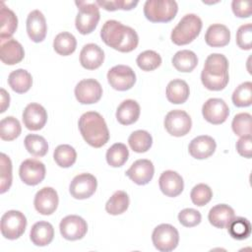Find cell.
I'll use <instances>...</instances> for the list:
<instances>
[{"mask_svg": "<svg viewBox=\"0 0 252 252\" xmlns=\"http://www.w3.org/2000/svg\"><path fill=\"white\" fill-rule=\"evenodd\" d=\"M76 46L77 40L75 36L68 32L58 33L53 40L54 50L62 56H68L72 54L76 50Z\"/></svg>", "mask_w": 252, "mask_h": 252, "instance_id": "1f68e13d", "label": "cell"}, {"mask_svg": "<svg viewBox=\"0 0 252 252\" xmlns=\"http://www.w3.org/2000/svg\"><path fill=\"white\" fill-rule=\"evenodd\" d=\"M216 141L208 135H202L194 138L188 147L189 154L197 159L210 158L216 151Z\"/></svg>", "mask_w": 252, "mask_h": 252, "instance_id": "7402d4cb", "label": "cell"}, {"mask_svg": "<svg viewBox=\"0 0 252 252\" xmlns=\"http://www.w3.org/2000/svg\"><path fill=\"white\" fill-rule=\"evenodd\" d=\"M102 95V88L94 79H84L75 87V96L82 104L97 102Z\"/></svg>", "mask_w": 252, "mask_h": 252, "instance_id": "7c38bea8", "label": "cell"}, {"mask_svg": "<svg viewBox=\"0 0 252 252\" xmlns=\"http://www.w3.org/2000/svg\"><path fill=\"white\" fill-rule=\"evenodd\" d=\"M47 121V112L45 108L35 102L28 104L23 112V122L27 129L37 131L44 127Z\"/></svg>", "mask_w": 252, "mask_h": 252, "instance_id": "2e32d148", "label": "cell"}, {"mask_svg": "<svg viewBox=\"0 0 252 252\" xmlns=\"http://www.w3.org/2000/svg\"><path fill=\"white\" fill-rule=\"evenodd\" d=\"M130 148L136 153H146L153 144L151 134L145 130L134 131L128 138Z\"/></svg>", "mask_w": 252, "mask_h": 252, "instance_id": "836d02e7", "label": "cell"}, {"mask_svg": "<svg viewBox=\"0 0 252 252\" xmlns=\"http://www.w3.org/2000/svg\"><path fill=\"white\" fill-rule=\"evenodd\" d=\"M202 26V20L197 15H185L172 30V42L176 45H185L192 42L199 35Z\"/></svg>", "mask_w": 252, "mask_h": 252, "instance_id": "277c9868", "label": "cell"}, {"mask_svg": "<svg viewBox=\"0 0 252 252\" xmlns=\"http://www.w3.org/2000/svg\"><path fill=\"white\" fill-rule=\"evenodd\" d=\"M227 230L229 235L237 240L246 239L251 234V224L250 221L241 217L233 218V220L227 225Z\"/></svg>", "mask_w": 252, "mask_h": 252, "instance_id": "d590c367", "label": "cell"}, {"mask_svg": "<svg viewBox=\"0 0 252 252\" xmlns=\"http://www.w3.org/2000/svg\"><path fill=\"white\" fill-rule=\"evenodd\" d=\"M206 43L212 47H223L230 40V32L224 25H211L205 34Z\"/></svg>", "mask_w": 252, "mask_h": 252, "instance_id": "d4e9b609", "label": "cell"}, {"mask_svg": "<svg viewBox=\"0 0 252 252\" xmlns=\"http://www.w3.org/2000/svg\"><path fill=\"white\" fill-rule=\"evenodd\" d=\"M12 185V162L5 154L0 155V193L3 194Z\"/></svg>", "mask_w": 252, "mask_h": 252, "instance_id": "60d3db41", "label": "cell"}, {"mask_svg": "<svg viewBox=\"0 0 252 252\" xmlns=\"http://www.w3.org/2000/svg\"><path fill=\"white\" fill-rule=\"evenodd\" d=\"M192 126V120L189 114L180 109L169 111L164 118V127L168 134L174 137L185 136L189 133Z\"/></svg>", "mask_w": 252, "mask_h": 252, "instance_id": "9c48e42d", "label": "cell"}, {"mask_svg": "<svg viewBox=\"0 0 252 252\" xmlns=\"http://www.w3.org/2000/svg\"><path fill=\"white\" fill-rule=\"evenodd\" d=\"M232 102L237 107H246L252 103V83L240 84L232 94Z\"/></svg>", "mask_w": 252, "mask_h": 252, "instance_id": "ab89813d", "label": "cell"}, {"mask_svg": "<svg viewBox=\"0 0 252 252\" xmlns=\"http://www.w3.org/2000/svg\"><path fill=\"white\" fill-rule=\"evenodd\" d=\"M8 83L14 92L18 94H24L31 89L32 85V78L27 70L17 69L10 73L8 77Z\"/></svg>", "mask_w": 252, "mask_h": 252, "instance_id": "f546056e", "label": "cell"}, {"mask_svg": "<svg viewBox=\"0 0 252 252\" xmlns=\"http://www.w3.org/2000/svg\"><path fill=\"white\" fill-rule=\"evenodd\" d=\"M140 116V105L136 100L126 99L120 103L116 110V119L122 125L135 123Z\"/></svg>", "mask_w": 252, "mask_h": 252, "instance_id": "83f0119b", "label": "cell"}, {"mask_svg": "<svg viewBox=\"0 0 252 252\" xmlns=\"http://www.w3.org/2000/svg\"><path fill=\"white\" fill-rule=\"evenodd\" d=\"M136 62L143 71H153L160 66L161 57L154 50H146L138 55Z\"/></svg>", "mask_w": 252, "mask_h": 252, "instance_id": "b9f144b4", "label": "cell"}, {"mask_svg": "<svg viewBox=\"0 0 252 252\" xmlns=\"http://www.w3.org/2000/svg\"><path fill=\"white\" fill-rule=\"evenodd\" d=\"M104 60L103 50L94 43L84 45L80 53V63L88 70H94L101 66Z\"/></svg>", "mask_w": 252, "mask_h": 252, "instance_id": "603a6c76", "label": "cell"}, {"mask_svg": "<svg viewBox=\"0 0 252 252\" xmlns=\"http://www.w3.org/2000/svg\"><path fill=\"white\" fill-rule=\"evenodd\" d=\"M0 40L11 38L17 30L18 19L15 13L5 6L4 2L0 3Z\"/></svg>", "mask_w": 252, "mask_h": 252, "instance_id": "4316f807", "label": "cell"}, {"mask_svg": "<svg viewBox=\"0 0 252 252\" xmlns=\"http://www.w3.org/2000/svg\"><path fill=\"white\" fill-rule=\"evenodd\" d=\"M190 90L187 83L180 79L172 80L166 87V98L174 104L184 103L189 97Z\"/></svg>", "mask_w": 252, "mask_h": 252, "instance_id": "f1b7e54d", "label": "cell"}, {"mask_svg": "<svg viewBox=\"0 0 252 252\" xmlns=\"http://www.w3.org/2000/svg\"><path fill=\"white\" fill-rule=\"evenodd\" d=\"M19 174L25 184L37 185L45 177V165L37 159L28 158L21 163Z\"/></svg>", "mask_w": 252, "mask_h": 252, "instance_id": "9a60e30c", "label": "cell"}, {"mask_svg": "<svg viewBox=\"0 0 252 252\" xmlns=\"http://www.w3.org/2000/svg\"><path fill=\"white\" fill-rule=\"evenodd\" d=\"M84 140L94 148L104 146L109 140V131L103 117L95 111L84 113L78 122Z\"/></svg>", "mask_w": 252, "mask_h": 252, "instance_id": "3957f363", "label": "cell"}, {"mask_svg": "<svg viewBox=\"0 0 252 252\" xmlns=\"http://www.w3.org/2000/svg\"><path fill=\"white\" fill-rule=\"evenodd\" d=\"M96 178L91 173H81L73 178L69 191L73 198L84 200L90 198L96 190Z\"/></svg>", "mask_w": 252, "mask_h": 252, "instance_id": "8fae6325", "label": "cell"}, {"mask_svg": "<svg viewBox=\"0 0 252 252\" xmlns=\"http://www.w3.org/2000/svg\"><path fill=\"white\" fill-rule=\"evenodd\" d=\"M60 233L61 235L67 240H79L82 239L87 231H88V224L86 220L76 215H71L65 217L60 224Z\"/></svg>", "mask_w": 252, "mask_h": 252, "instance_id": "4fadbf2b", "label": "cell"}, {"mask_svg": "<svg viewBox=\"0 0 252 252\" xmlns=\"http://www.w3.org/2000/svg\"><path fill=\"white\" fill-rule=\"evenodd\" d=\"M100 37L106 45L120 52H130L139 43V36L135 30L115 20H108L104 23Z\"/></svg>", "mask_w": 252, "mask_h": 252, "instance_id": "6da1fadb", "label": "cell"}, {"mask_svg": "<svg viewBox=\"0 0 252 252\" xmlns=\"http://www.w3.org/2000/svg\"><path fill=\"white\" fill-rule=\"evenodd\" d=\"M228 61L220 53L210 54L201 73V81L204 87L210 91H221L228 84Z\"/></svg>", "mask_w": 252, "mask_h": 252, "instance_id": "7a4b0ae2", "label": "cell"}, {"mask_svg": "<svg viewBox=\"0 0 252 252\" xmlns=\"http://www.w3.org/2000/svg\"><path fill=\"white\" fill-rule=\"evenodd\" d=\"M158 185L160 191L167 197H176L181 194L184 188V182L176 171L165 170L158 179Z\"/></svg>", "mask_w": 252, "mask_h": 252, "instance_id": "44dd1931", "label": "cell"}, {"mask_svg": "<svg viewBox=\"0 0 252 252\" xmlns=\"http://www.w3.org/2000/svg\"><path fill=\"white\" fill-rule=\"evenodd\" d=\"M47 32L46 21L39 10L32 11L27 18V32L33 42H41Z\"/></svg>", "mask_w": 252, "mask_h": 252, "instance_id": "d6986e66", "label": "cell"}, {"mask_svg": "<svg viewBox=\"0 0 252 252\" xmlns=\"http://www.w3.org/2000/svg\"><path fill=\"white\" fill-rule=\"evenodd\" d=\"M75 4L79 9L75 21L76 29L82 34H89L94 31L99 21V7L96 2L76 1Z\"/></svg>", "mask_w": 252, "mask_h": 252, "instance_id": "8992f818", "label": "cell"}, {"mask_svg": "<svg viewBox=\"0 0 252 252\" xmlns=\"http://www.w3.org/2000/svg\"><path fill=\"white\" fill-rule=\"evenodd\" d=\"M58 202V194L55 189L51 187H43L35 194L33 205L39 214L49 216L57 209Z\"/></svg>", "mask_w": 252, "mask_h": 252, "instance_id": "e0dca14e", "label": "cell"}, {"mask_svg": "<svg viewBox=\"0 0 252 252\" xmlns=\"http://www.w3.org/2000/svg\"><path fill=\"white\" fill-rule=\"evenodd\" d=\"M97 6L103 8L107 11H116V10H132L138 5V1H127V0H113V1H104L97 0L95 1Z\"/></svg>", "mask_w": 252, "mask_h": 252, "instance_id": "7dc6e473", "label": "cell"}, {"mask_svg": "<svg viewBox=\"0 0 252 252\" xmlns=\"http://www.w3.org/2000/svg\"><path fill=\"white\" fill-rule=\"evenodd\" d=\"M177 11V3L172 0H148L144 5V15L153 23L170 22Z\"/></svg>", "mask_w": 252, "mask_h": 252, "instance_id": "5b68a950", "label": "cell"}, {"mask_svg": "<svg viewBox=\"0 0 252 252\" xmlns=\"http://www.w3.org/2000/svg\"><path fill=\"white\" fill-rule=\"evenodd\" d=\"M129 197L125 191L119 190L116 191L106 202L105 204V211L112 216L121 215L129 207Z\"/></svg>", "mask_w": 252, "mask_h": 252, "instance_id": "d6a6232c", "label": "cell"}, {"mask_svg": "<svg viewBox=\"0 0 252 252\" xmlns=\"http://www.w3.org/2000/svg\"><path fill=\"white\" fill-rule=\"evenodd\" d=\"M202 114L209 123L219 125L227 119L229 108L223 99L214 97L208 99L203 104Z\"/></svg>", "mask_w": 252, "mask_h": 252, "instance_id": "5bb4252c", "label": "cell"}, {"mask_svg": "<svg viewBox=\"0 0 252 252\" xmlns=\"http://www.w3.org/2000/svg\"><path fill=\"white\" fill-rule=\"evenodd\" d=\"M172 65L179 72H191L198 64L197 55L188 49L177 51L172 57Z\"/></svg>", "mask_w": 252, "mask_h": 252, "instance_id": "4dcf8cb0", "label": "cell"}, {"mask_svg": "<svg viewBox=\"0 0 252 252\" xmlns=\"http://www.w3.org/2000/svg\"><path fill=\"white\" fill-rule=\"evenodd\" d=\"M232 12L238 18H249L251 15L250 2L233 0L231 3Z\"/></svg>", "mask_w": 252, "mask_h": 252, "instance_id": "681fc988", "label": "cell"}, {"mask_svg": "<svg viewBox=\"0 0 252 252\" xmlns=\"http://www.w3.org/2000/svg\"><path fill=\"white\" fill-rule=\"evenodd\" d=\"M129 151L122 143L113 144L106 152V161L112 167L122 166L128 159Z\"/></svg>", "mask_w": 252, "mask_h": 252, "instance_id": "e575fe53", "label": "cell"}, {"mask_svg": "<svg viewBox=\"0 0 252 252\" xmlns=\"http://www.w3.org/2000/svg\"><path fill=\"white\" fill-rule=\"evenodd\" d=\"M251 114L246 112L236 114L231 123L234 134L240 137L251 135Z\"/></svg>", "mask_w": 252, "mask_h": 252, "instance_id": "7bdbcfd3", "label": "cell"}, {"mask_svg": "<svg viewBox=\"0 0 252 252\" xmlns=\"http://www.w3.org/2000/svg\"><path fill=\"white\" fill-rule=\"evenodd\" d=\"M109 85L116 91L130 90L136 83V75L133 69L126 65H116L107 73Z\"/></svg>", "mask_w": 252, "mask_h": 252, "instance_id": "30bf717a", "label": "cell"}, {"mask_svg": "<svg viewBox=\"0 0 252 252\" xmlns=\"http://www.w3.org/2000/svg\"><path fill=\"white\" fill-rule=\"evenodd\" d=\"M236 150L238 154L244 158H250L252 155V137L251 135H246L240 137L236 142Z\"/></svg>", "mask_w": 252, "mask_h": 252, "instance_id": "c3c4849f", "label": "cell"}, {"mask_svg": "<svg viewBox=\"0 0 252 252\" xmlns=\"http://www.w3.org/2000/svg\"><path fill=\"white\" fill-rule=\"evenodd\" d=\"M155 167L151 160L141 158L132 163L130 168L126 171V175L138 185L148 184L154 176Z\"/></svg>", "mask_w": 252, "mask_h": 252, "instance_id": "ac0fdd59", "label": "cell"}, {"mask_svg": "<svg viewBox=\"0 0 252 252\" xmlns=\"http://www.w3.org/2000/svg\"><path fill=\"white\" fill-rule=\"evenodd\" d=\"M22 128L19 120L13 116H7L0 122V137L4 141H13L21 134Z\"/></svg>", "mask_w": 252, "mask_h": 252, "instance_id": "74e56055", "label": "cell"}, {"mask_svg": "<svg viewBox=\"0 0 252 252\" xmlns=\"http://www.w3.org/2000/svg\"><path fill=\"white\" fill-rule=\"evenodd\" d=\"M236 43L239 48L250 50L252 47V25L250 23L239 27L236 32Z\"/></svg>", "mask_w": 252, "mask_h": 252, "instance_id": "f6af8a7d", "label": "cell"}, {"mask_svg": "<svg viewBox=\"0 0 252 252\" xmlns=\"http://www.w3.org/2000/svg\"><path fill=\"white\" fill-rule=\"evenodd\" d=\"M235 217L231 207L225 204H219L213 207L208 215L210 223L217 228H225Z\"/></svg>", "mask_w": 252, "mask_h": 252, "instance_id": "cb8c5ba5", "label": "cell"}, {"mask_svg": "<svg viewBox=\"0 0 252 252\" xmlns=\"http://www.w3.org/2000/svg\"><path fill=\"white\" fill-rule=\"evenodd\" d=\"M54 236V228L48 221H37L31 229L30 238L32 242L36 246H46L52 240Z\"/></svg>", "mask_w": 252, "mask_h": 252, "instance_id": "484cf974", "label": "cell"}, {"mask_svg": "<svg viewBox=\"0 0 252 252\" xmlns=\"http://www.w3.org/2000/svg\"><path fill=\"white\" fill-rule=\"evenodd\" d=\"M154 246L160 252H170L174 250L179 242L177 229L168 223L158 225L152 234Z\"/></svg>", "mask_w": 252, "mask_h": 252, "instance_id": "52a82bcc", "label": "cell"}, {"mask_svg": "<svg viewBox=\"0 0 252 252\" xmlns=\"http://www.w3.org/2000/svg\"><path fill=\"white\" fill-rule=\"evenodd\" d=\"M25 56L24 47L14 38L0 40V58L6 65L20 63Z\"/></svg>", "mask_w": 252, "mask_h": 252, "instance_id": "ffe728a7", "label": "cell"}, {"mask_svg": "<svg viewBox=\"0 0 252 252\" xmlns=\"http://www.w3.org/2000/svg\"><path fill=\"white\" fill-rule=\"evenodd\" d=\"M53 158L60 167H70L77 159V153L70 145H59L53 153Z\"/></svg>", "mask_w": 252, "mask_h": 252, "instance_id": "8d00e7d4", "label": "cell"}, {"mask_svg": "<svg viewBox=\"0 0 252 252\" xmlns=\"http://www.w3.org/2000/svg\"><path fill=\"white\" fill-rule=\"evenodd\" d=\"M190 197L194 205L202 207L211 201L213 197V192L207 184L200 183L193 187L190 193Z\"/></svg>", "mask_w": 252, "mask_h": 252, "instance_id": "ee69618b", "label": "cell"}, {"mask_svg": "<svg viewBox=\"0 0 252 252\" xmlns=\"http://www.w3.org/2000/svg\"><path fill=\"white\" fill-rule=\"evenodd\" d=\"M26 150L34 157H44L48 151V144L46 140L39 135L29 134L25 138Z\"/></svg>", "mask_w": 252, "mask_h": 252, "instance_id": "f35d334b", "label": "cell"}, {"mask_svg": "<svg viewBox=\"0 0 252 252\" xmlns=\"http://www.w3.org/2000/svg\"><path fill=\"white\" fill-rule=\"evenodd\" d=\"M26 226L27 219L20 211H8L1 218V233L7 239L14 240L22 236Z\"/></svg>", "mask_w": 252, "mask_h": 252, "instance_id": "ba28073f", "label": "cell"}, {"mask_svg": "<svg viewBox=\"0 0 252 252\" xmlns=\"http://www.w3.org/2000/svg\"><path fill=\"white\" fill-rule=\"evenodd\" d=\"M9 103H10L9 94L4 89H1V110H0L1 113L5 112V110L9 106Z\"/></svg>", "mask_w": 252, "mask_h": 252, "instance_id": "f907efd6", "label": "cell"}, {"mask_svg": "<svg viewBox=\"0 0 252 252\" xmlns=\"http://www.w3.org/2000/svg\"><path fill=\"white\" fill-rule=\"evenodd\" d=\"M202 216L199 211L191 208L182 210L178 214L179 222L185 227H193L198 225L201 222Z\"/></svg>", "mask_w": 252, "mask_h": 252, "instance_id": "bcb514c9", "label": "cell"}]
</instances>
